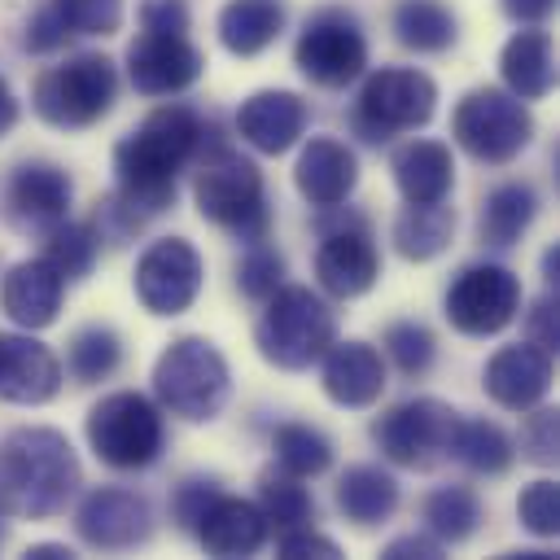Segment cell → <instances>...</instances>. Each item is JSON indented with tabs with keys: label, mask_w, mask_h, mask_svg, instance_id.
Returning <instances> with one entry per match:
<instances>
[{
	"label": "cell",
	"mask_w": 560,
	"mask_h": 560,
	"mask_svg": "<svg viewBox=\"0 0 560 560\" xmlns=\"http://www.w3.org/2000/svg\"><path fill=\"white\" fill-rule=\"evenodd\" d=\"M258 508L267 516V525L280 529H298V525H315V499L302 486V477L284 472V468H267L258 477Z\"/></svg>",
	"instance_id": "cell-35"
},
{
	"label": "cell",
	"mask_w": 560,
	"mask_h": 560,
	"mask_svg": "<svg viewBox=\"0 0 560 560\" xmlns=\"http://www.w3.org/2000/svg\"><path fill=\"white\" fill-rule=\"evenodd\" d=\"M542 280H547V289H560V245H551L542 254Z\"/></svg>",
	"instance_id": "cell-53"
},
{
	"label": "cell",
	"mask_w": 560,
	"mask_h": 560,
	"mask_svg": "<svg viewBox=\"0 0 560 560\" xmlns=\"http://www.w3.org/2000/svg\"><path fill=\"white\" fill-rule=\"evenodd\" d=\"M381 560H442V542L429 529L424 534H402V538L381 547Z\"/></svg>",
	"instance_id": "cell-49"
},
{
	"label": "cell",
	"mask_w": 560,
	"mask_h": 560,
	"mask_svg": "<svg viewBox=\"0 0 560 560\" xmlns=\"http://www.w3.org/2000/svg\"><path fill=\"white\" fill-rule=\"evenodd\" d=\"M306 118H311V109H306V101L298 92H289V88H262V92H254V96L241 101V109H236V136L249 149L276 158V153H289L302 140Z\"/></svg>",
	"instance_id": "cell-18"
},
{
	"label": "cell",
	"mask_w": 560,
	"mask_h": 560,
	"mask_svg": "<svg viewBox=\"0 0 560 560\" xmlns=\"http://www.w3.org/2000/svg\"><path fill=\"white\" fill-rule=\"evenodd\" d=\"M534 219H538V192L525 179H508V184L486 192L481 219H477V236L486 245H494V249H508L529 232Z\"/></svg>",
	"instance_id": "cell-29"
},
{
	"label": "cell",
	"mask_w": 560,
	"mask_h": 560,
	"mask_svg": "<svg viewBox=\"0 0 560 560\" xmlns=\"http://www.w3.org/2000/svg\"><path fill=\"white\" fill-rule=\"evenodd\" d=\"M433 109H438V83L424 70L381 66L363 79L359 101L350 109V127L368 144H381V140H394L402 131L424 127L433 118Z\"/></svg>",
	"instance_id": "cell-8"
},
{
	"label": "cell",
	"mask_w": 560,
	"mask_h": 560,
	"mask_svg": "<svg viewBox=\"0 0 560 560\" xmlns=\"http://www.w3.org/2000/svg\"><path fill=\"white\" fill-rule=\"evenodd\" d=\"M455 236V210L446 201H407L394 214V249L407 262L438 258Z\"/></svg>",
	"instance_id": "cell-30"
},
{
	"label": "cell",
	"mask_w": 560,
	"mask_h": 560,
	"mask_svg": "<svg viewBox=\"0 0 560 560\" xmlns=\"http://www.w3.org/2000/svg\"><path fill=\"white\" fill-rule=\"evenodd\" d=\"M66 39H70V31L57 22V13H52L48 4H39V9L26 18V31H22V48H26V52L44 57V52L66 48Z\"/></svg>",
	"instance_id": "cell-47"
},
{
	"label": "cell",
	"mask_w": 560,
	"mask_h": 560,
	"mask_svg": "<svg viewBox=\"0 0 560 560\" xmlns=\"http://www.w3.org/2000/svg\"><path fill=\"white\" fill-rule=\"evenodd\" d=\"M455 420H459V411L442 398H402L372 420V442L381 446V455L389 464L429 472L446 459Z\"/></svg>",
	"instance_id": "cell-11"
},
{
	"label": "cell",
	"mask_w": 560,
	"mask_h": 560,
	"mask_svg": "<svg viewBox=\"0 0 560 560\" xmlns=\"http://www.w3.org/2000/svg\"><path fill=\"white\" fill-rule=\"evenodd\" d=\"M551 359L547 350H538L534 341H516V346H499L481 372L486 394L508 407V411H529L547 398L551 389Z\"/></svg>",
	"instance_id": "cell-20"
},
{
	"label": "cell",
	"mask_w": 560,
	"mask_h": 560,
	"mask_svg": "<svg viewBox=\"0 0 560 560\" xmlns=\"http://www.w3.org/2000/svg\"><path fill=\"white\" fill-rule=\"evenodd\" d=\"M192 162H197V171H192L197 214L241 245L267 241L271 236V201H267L262 171L241 149H232L223 140H206Z\"/></svg>",
	"instance_id": "cell-3"
},
{
	"label": "cell",
	"mask_w": 560,
	"mask_h": 560,
	"mask_svg": "<svg viewBox=\"0 0 560 560\" xmlns=\"http://www.w3.org/2000/svg\"><path fill=\"white\" fill-rule=\"evenodd\" d=\"M26 560H74V551L66 542H35L26 547Z\"/></svg>",
	"instance_id": "cell-52"
},
{
	"label": "cell",
	"mask_w": 560,
	"mask_h": 560,
	"mask_svg": "<svg viewBox=\"0 0 560 560\" xmlns=\"http://www.w3.org/2000/svg\"><path fill=\"white\" fill-rule=\"evenodd\" d=\"M420 516H424V529H429L442 547H446V542H464V538H472L477 525H481V499H477L468 486H438V490L424 499Z\"/></svg>",
	"instance_id": "cell-33"
},
{
	"label": "cell",
	"mask_w": 560,
	"mask_h": 560,
	"mask_svg": "<svg viewBox=\"0 0 560 560\" xmlns=\"http://www.w3.org/2000/svg\"><path fill=\"white\" fill-rule=\"evenodd\" d=\"M267 534H271V525H267L262 508L241 499V494H223V490L206 503V512L192 525V538L201 542V551L219 556V560L254 556L267 542Z\"/></svg>",
	"instance_id": "cell-21"
},
{
	"label": "cell",
	"mask_w": 560,
	"mask_h": 560,
	"mask_svg": "<svg viewBox=\"0 0 560 560\" xmlns=\"http://www.w3.org/2000/svg\"><path fill=\"white\" fill-rule=\"evenodd\" d=\"M210 127L192 105H158L136 131L114 144V192L140 214L153 219L175 206L179 171L201 153Z\"/></svg>",
	"instance_id": "cell-1"
},
{
	"label": "cell",
	"mask_w": 560,
	"mask_h": 560,
	"mask_svg": "<svg viewBox=\"0 0 560 560\" xmlns=\"http://www.w3.org/2000/svg\"><path fill=\"white\" fill-rule=\"evenodd\" d=\"M402 201H446L455 188V158L442 140H407L389 158Z\"/></svg>",
	"instance_id": "cell-25"
},
{
	"label": "cell",
	"mask_w": 560,
	"mask_h": 560,
	"mask_svg": "<svg viewBox=\"0 0 560 560\" xmlns=\"http://www.w3.org/2000/svg\"><path fill=\"white\" fill-rule=\"evenodd\" d=\"M324 219L315 223L319 228V249H315V280L328 298H363L376 280H381V254H376V241H372V228L363 214L346 210L341 206H328L319 210Z\"/></svg>",
	"instance_id": "cell-10"
},
{
	"label": "cell",
	"mask_w": 560,
	"mask_h": 560,
	"mask_svg": "<svg viewBox=\"0 0 560 560\" xmlns=\"http://www.w3.org/2000/svg\"><path fill=\"white\" fill-rule=\"evenodd\" d=\"M525 328H529L525 341H534L538 350H547V354L560 350V302H556V289H547V293L525 311Z\"/></svg>",
	"instance_id": "cell-46"
},
{
	"label": "cell",
	"mask_w": 560,
	"mask_h": 560,
	"mask_svg": "<svg viewBox=\"0 0 560 560\" xmlns=\"http://www.w3.org/2000/svg\"><path fill=\"white\" fill-rule=\"evenodd\" d=\"M61 298H66V280L52 271V262L44 254L39 258H22L18 267H9L4 284H0L4 315L26 332H39V328L57 324Z\"/></svg>",
	"instance_id": "cell-24"
},
{
	"label": "cell",
	"mask_w": 560,
	"mask_h": 560,
	"mask_svg": "<svg viewBox=\"0 0 560 560\" xmlns=\"http://www.w3.org/2000/svg\"><path fill=\"white\" fill-rule=\"evenodd\" d=\"M153 394L158 407L188 420V424H206L228 407L232 394V368L223 359V350L206 337H175L158 363H153Z\"/></svg>",
	"instance_id": "cell-5"
},
{
	"label": "cell",
	"mask_w": 560,
	"mask_h": 560,
	"mask_svg": "<svg viewBox=\"0 0 560 560\" xmlns=\"http://www.w3.org/2000/svg\"><path fill=\"white\" fill-rule=\"evenodd\" d=\"M219 490H223V486H219L214 477H184V481L175 486V494H171V521H175L184 534H192L197 516L206 512V503H210Z\"/></svg>",
	"instance_id": "cell-44"
},
{
	"label": "cell",
	"mask_w": 560,
	"mask_h": 560,
	"mask_svg": "<svg viewBox=\"0 0 560 560\" xmlns=\"http://www.w3.org/2000/svg\"><path fill=\"white\" fill-rule=\"evenodd\" d=\"M83 486V468L66 433L22 424L0 442V512L22 521L57 516Z\"/></svg>",
	"instance_id": "cell-2"
},
{
	"label": "cell",
	"mask_w": 560,
	"mask_h": 560,
	"mask_svg": "<svg viewBox=\"0 0 560 560\" xmlns=\"http://www.w3.org/2000/svg\"><path fill=\"white\" fill-rule=\"evenodd\" d=\"M521 311V280L503 262H468L442 298V315L464 337H494Z\"/></svg>",
	"instance_id": "cell-13"
},
{
	"label": "cell",
	"mask_w": 560,
	"mask_h": 560,
	"mask_svg": "<svg viewBox=\"0 0 560 560\" xmlns=\"http://www.w3.org/2000/svg\"><path fill=\"white\" fill-rule=\"evenodd\" d=\"M499 9H503L516 26H538L542 18H551L556 0H499Z\"/></svg>",
	"instance_id": "cell-50"
},
{
	"label": "cell",
	"mask_w": 560,
	"mask_h": 560,
	"mask_svg": "<svg viewBox=\"0 0 560 560\" xmlns=\"http://www.w3.org/2000/svg\"><path fill=\"white\" fill-rule=\"evenodd\" d=\"M451 136L468 158L486 166H508L529 149L534 114L508 88H472L451 114Z\"/></svg>",
	"instance_id": "cell-9"
},
{
	"label": "cell",
	"mask_w": 560,
	"mask_h": 560,
	"mask_svg": "<svg viewBox=\"0 0 560 560\" xmlns=\"http://www.w3.org/2000/svg\"><path fill=\"white\" fill-rule=\"evenodd\" d=\"M206 70L201 48L188 35L171 31H140L127 48V79L140 96H179Z\"/></svg>",
	"instance_id": "cell-17"
},
{
	"label": "cell",
	"mask_w": 560,
	"mask_h": 560,
	"mask_svg": "<svg viewBox=\"0 0 560 560\" xmlns=\"http://www.w3.org/2000/svg\"><path fill=\"white\" fill-rule=\"evenodd\" d=\"M13 122H18V96L9 92V83L0 79V136H9L13 131Z\"/></svg>",
	"instance_id": "cell-51"
},
{
	"label": "cell",
	"mask_w": 560,
	"mask_h": 560,
	"mask_svg": "<svg viewBox=\"0 0 560 560\" xmlns=\"http://www.w3.org/2000/svg\"><path fill=\"white\" fill-rule=\"evenodd\" d=\"M293 66L315 88H350L368 70V35L341 4L315 9L293 44Z\"/></svg>",
	"instance_id": "cell-12"
},
{
	"label": "cell",
	"mask_w": 560,
	"mask_h": 560,
	"mask_svg": "<svg viewBox=\"0 0 560 560\" xmlns=\"http://www.w3.org/2000/svg\"><path fill=\"white\" fill-rule=\"evenodd\" d=\"M201 280H206L201 254L184 236L153 241L136 262V298H140V306L149 315H162V319L166 315H184L197 302Z\"/></svg>",
	"instance_id": "cell-15"
},
{
	"label": "cell",
	"mask_w": 560,
	"mask_h": 560,
	"mask_svg": "<svg viewBox=\"0 0 560 560\" xmlns=\"http://www.w3.org/2000/svg\"><path fill=\"white\" fill-rule=\"evenodd\" d=\"M280 284H284V254L276 245H267V241L245 245V254L236 262V289H241V298L267 302Z\"/></svg>",
	"instance_id": "cell-39"
},
{
	"label": "cell",
	"mask_w": 560,
	"mask_h": 560,
	"mask_svg": "<svg viewBox=\"0 0 560 560\" xmlns=\"http://www.w3.org/2000/svg\"><path fill=\"white\" fill-rule=\"evenodd\" d=\"M61 389V359L31 332H0V398L18 407L52 402Z\"/></svg>",
	"instance_id": "cell-19"
},
{
	"label": "cell",
	"mask_w": 560,
	"mask_h": 560,
	"mask_svg": "<svg viewBox=\"0 0 560 560\" xmlns=\"http://www.w3.org/2000/svg\"><path fill=\"white\" fill-rule=\"evenodd\" d=\"M446 459L464 464L477 477H503L516 459V442L494 424V420H477V416H459L451 429V446Z\"/></svg>",
	"instance_id": "cell-31"
},
{
	"label": "cell",
	"mask_w": 560,
	"mask_h": 560,
	"mask_svg": "<svg viewBox=\"0 0 560 560\" xmlns=\"http://www.w3.org/2000/svg\"><path fill=\"white\" fill-rule=\"evenodd\" d=\"M74 534L96 551H131L153 538V508L131 486H92L74 508Z\"/></svg>",
	"instance_id": "cell-16"
},
{
	"label": "cell",
	"mask_w": 560,
	"mask_h": 560,
	"mask_svg": "<svg viewBox=\"0 0 560 560\" xmlns=\"http://www.w3.org/2000/svg\"><path fill=\"white\" fill-rule=\"evenodd\" d=\"M118 101V66L105 52H70L66 61L48 66L35 88L31 105L48 127L88 131L96 127Z\"/></svg>",
	"instance_id": "cell-6"
},
{
	"label": "cell",
	"mask_w": 560,
	"mask_h": 560,
	"mask_svg": "<svg viewBox=\"0 0 560 560\" xmlns=\"http://www.w3.org/2000/svg\"><path fill=\"white\" fill-rule=\"evenodd\" d=\"M293 184L298 192L315 206V210H328V206H341L350 201L354 184H359V158L346 140L337 136H311L298 153V166H293Z\"/></svg>",
	"instance_id": "cell-22"
},
{
	"label": "cell",
	"mask_w": 560,
	"mask_h": 560,
	"mask_svg": "<svg viewBox=\"0 0 560 560\" xmlns=\"http://www.w3.org/2000/svg\"><path fill=\"white\" fill-rule=\"evenodd\" d=\"M271 455H276V468H284L302 481L324 477L332 468V442L311 424H280L271 438Z\"/></svg>",
	"instance_id": "cell-37"
},
{
	"label": "cell",
	"mask_w": 560,
	"mask_h": 560,
	"mask_svg": "<svg viewBox=\"0 0 560 560\" xmlns=\"http://www.w3.org/2000/svg\"><path fill=\"white\" fill-rule=\"evenodd\" d=\"M44 258L52 262V271H57L66 284H74V280H83V276L96 267L101 241H96L92 223L61 219L52 232H44Z\"/></svg>",
	"instance_id": "cell-36"
},
{
	"label": "cell",
	"mask_w": 560,
	"mask_h": 560,
	"mask_svg": "<svg viewBox=\"0 0 560 560\" xmlns=\"http://www.w3.org/2000/svg\"><path fill=\"white\" fill-rule=\"evenodd\" d=\"M70 201H74V184H70L66 166H57L48 158L18 162L0 192V210H4L9 228L26 232V236H44L61 219H70Z\"/></svg>",
	"instance_id": "cell-14"
},
{
	"label": "cell",
	"mask_w": 560,
	"mask_h": 560,
	"mask_svg": "<svg viewBox=\"0 0 560 560\" xmlns=\"http://www.w3.org/2000/svg\"><path fill=\"white\" fill-rule=\"evenodd\" d=\"M88 446L96 451L101 464L118 468V472H136L158 464L162 446H166V424H162V407L136 389H114L105 394L92 411H88Z\"/></svg>",
	"instance_id": "cell-7"
},
{
	"label": "cell",
	"mask_w": 560,
	"mask_h": 560,
	"mask_svg": "<svg viewBox=\"0 0 560 560\" xmlns=\"http://www.w3.org/2000/svg\"><path fill=\"white\" fill-rule=\"evenodd\" d=\"M337 341V311L306 284H280L254 324L258 354L280 372H306Z\"/></svg>",
	"instance_id": "cell-4"
},
{
	"label": "cell",
	"mask_w": 560,
	"mask_h": 560,
	"mask_svg": "<svg viewBox=\"0 0 560 560\" xmlns=\"http://www.w3.org/2000/svg\"><path fill=\"white\" fill-rule=\"evenodd\" d=\"M122 363V337L109 324H83L66 346V368L79 385L109 381Z\"/></svg>",
	"instance_id": "cell-34"
},
{
	"label": "cell",
	"mask_w": 560,
	"mask_h": 560,
	"mask_svg": "<svg viewBox=\"0 0 560 560\" xmlns=\"http://www.w3.org/2000/svg\"><path fill=\"white\" fill-rule=\"evenodd\" d=\"M57 22L74 35H114L122 26V0H48Z\"/></svg>",
	"instance_id": "cell-40"
},
{
	"label": "cell",
	"mask_w": 560,
	"mask_h": 560,
	"mask_svg": "<svg viewBox=\"0 0 560 560\" xmlns=\"http://www.w3.org/2000/svg\"><path fill=\"white\" fill-rule=\"evenodd\" d=\"M398 508V481L376 468V464H350L341 477H337V512L359 525V529H372L381 521H389Z\"/></svg>",
	"instance_id": "cell-28"
},
{
	"label": "cell",
	"mask_w": 560,
	"mask_h": 560,
	"mask_svg": "<svg viewBox=\"0 0 560 560\" xmlns=\"http://www.w3.org/2000/svg\"><path fill=\"white\" fill-rule=\"evenodd\" d=\"M284 22V0H228L219 9V44L232 57H258L280 39Z\"/></svg>",
	"instance_id": "cell-27"
},
{
	"label": "cell",
	"mask_w": 560,
	"mask_h": 560,
	"mask_svg": "<svg viewBox=\"0 0 560 560\" xmlns=\"http://www.w3.org/2000/svg\"><path fill=\"white\" fill-rule=\"evenodd\" d=\"M389 26L394 39L411 52H446L459 39V18L442 0H398Z\"/></svg>",
	"instance_id": "cell-32"
},
{
	"label": "cell",
	"mask_w": 560,
	"mask_h": 560,
	"mask_svg": "<svg viewBox=\"0 0 560 560\" xmlns=\"http://www.w3.org/2000/svg\"><path fill=\"white\" fill-rule=\"evenodd\" d=\"M521 455L538 468H556L560 459V416L551 407H529L521 424Z\"/></svg>",
	"instance_id": "cell-42"
},
{
	"label": "cell",
	"mask_w": 560,
	"mask_h": 560,
	"mask_svg": "<svg viewBox=\"0 0 560 560\" xmlns=\"http://www.w3.org/2000/svg\"><path fill=\"white\" fill-rule=\"evenodd\" d=\"M381 346H385L389 363H394L402 376H411V381L429 376L433 363H438V337H433L420 319H394V324L381 332Z\"/></svg>",
	"instance_id": "cell-38"
},
{
	"label": "cell",
	"mask_w": 560,
	"mask_h": 560,
	"mask_svg": "<svg viewBox=\"0 0 560 560\" xmlns=\"http://www.w3.org/2000/svg\"><path fill=\"white\" fill-rule=\"evenodd\" d=\"M92 232H96V241H105V245H127L140 228H144V219L118 197V192H109V197H101L96 201V210H92Z\"/></svg>",
	"instance_id": "cell-43"
},
{
	"label": "cell",
	"mask_w": 560,
	"mask_h": 560,
	"mask_svg": "<svg viewBox=\"0 0 560 560\" xmlns=\"http://www.w3.org/2000/svg\"><path fill=\"white\" fill-rule=\"evenodd\" d=\"M140 26H144V31L184 35V31H188V4H184V0H144V4H140Z\"/></svg>",
	"instance_id": "cell-48"
},
{
	"label": "cell",
	"mask_w": 560,
	"mask_h": 560,
	"mask_svg": "<svg viewBox=\"0 0 560 560\" xmlns=\"http://www.w3.org/2000/svg\"><path fill=\"white\" fill-rule=\"evenodd\" d=\"M516 516L534 538H556L560 534V486L547 477L529 481L516 499Z\"/></svg>",
	"instance_id": "cell-41"
},
{
	"label": "cell",
	"mask_w": 560,
	"mask_h": 560,
	"mask_svg": "<svg viewBox=\"0 0 560 560\" xmlns=\"http://www.w3.org/2000/svg\"><path fill=\"white\" fill-rule=\"evenodd\" d=\"M276 551H280L284 560H306V556H319V560H337V556H341V547H337L328 534H319L315 525L280 529V534H276Z\"/></svg>",
	"instance_id": "cell-45"
},
{
	"label": "cell",
	"mask_w": 560,
	"mask_h": 560,
	"mask_svg": "<svg viewBox=\"0 0 560 560\" xmlns=\"http://www.w3.org/2000/svg\"><path fill=\"white\" fill-rule=\"evenodd\" d=\"M499 74L503 88L521 101H542L556 88V52H551V35L542 26H525L516 31L503 52H499Z\"/></svg>",
	"instance_id": "cell-26"
},
{
	"label": "cell",
	"mask_w": 560,
	"mask_h": 560,
	"mask_svg": "<svg viewBox=\"0 0 560 560\" xmlns=\"http://www.w3.org/2000/svg\"><path fill=\"white\" fill-rule=\"evenodd\" d=\"M319 363H324L319 368L324 394L337 407L363 411V407H372L385 394V359L368 341H332Z\"/></svg>",
	"instance_id": "cell-23"
}]
</instances>
